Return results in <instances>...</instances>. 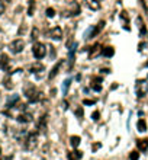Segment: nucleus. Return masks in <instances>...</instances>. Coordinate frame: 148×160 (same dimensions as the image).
I'll return each instance as SVG.
<instances>
[{"mask_svg": "<svg viewBox=\"0 0 148 160\" xmlns=\"http://www.w3.org/2000/svg\"><path fill=\"white\" fill-rule=\"evenodd\" d=\"M25 96L28 98V101H29V102L35 103V102L41 101V98H42V93L39 92V90H38L36 87H33V86H29V87H26V89H25Z\"/></svg>", "mask_w": 148, "mask_h": 160, "instance_id": "nucleus-1", "label": "nucleus"}, {"mask_svg": "<svg viewBox=\"0 0 148 160\" xmlns=\"http://www.w3.org/2000/svg\"><path fill=\"white\" fill-rule=\"evenodd\" d=\"M32 54H33V57L38 58V60L44 58L45 54H47V47H45V44H42V42H35L33 47H32Z\"/></svg>", "mask_w": 148, "mask_h": 160, "instance_id": "nucleus-2", "label": "nucleus"}, {"mask_svg": "<svg viewBox=\"0 0 148 160\" xmlns=\"http://www.w3.org/2000/svg\"><path fill=\"white\" fill-rule=\"evenodd\" d=\"M25 141V149L26 150H33L36 146H38V132H29L26 134V138L23 140Z\"/></svg>", "mask_w": 148, "mask_h": 160, "instance_id": "nucleus-3", "label": "nucleus"}, {"mask_svg": "<svg viewBox=\"0 0 148 160\" xmlns=\"http://www.w3.org/2000/svg\"><path fill=\"white\" fill-rule=\"evenodd\" d=\"M135 89H137V96L138 98H144L147 95V92H148V83H147V80H138Z\"/></svg>", "mask_w": 148, "mask_h": 160, "instance_id": "nucleus-4", "label": "nucleus"}, {"mask_svg": "<svg viewBox=\"0 0 148 160\" xmlns=\"http://www.w3.org/2000/svg\"><path fill=\"white\" fill-rule=\"evenodd\" d=\"M9 48H10V51H12L13 54H19V53H22V51H23V48H25V42H23L22 39H15V41L10 42Z\"/></svg>", "mask_w": 148, "mask_h": 160, "instance_id": "nucleus-5", "label": "nucleus"}, {"mask_svg": "<svg viewBox=\"0 0 148 160\" xmlns=\"http://www.w3.org/2000/svg\"><path fill=\"white\" fill-rule=\"evenodd\" d=\"M104 25H106V22H104V20H100L99 24H97V25H96V26H94V28L92 29V32H90V34H89V35L86 36V38H94L96 35H99V34H100V32L103 31Z\"/></svg>", "mask_w": 148, "mask_h": 160, "instance_id": "nucleus-6", "label": "nucleus"}, {"mask_svg": "<svg viewBox=\"0 0 148 160\" xmlns=\"http://www.w3.org/2000/svg\"><path fill=\"white\" fill-rule=\"evenodd\" d=\"M16 119L19 122H22V124H28V122H31L33 119V117H32L31 112H22V113H19V115H17Z\"/></svg>", "mask_w": 148, "mask_h": 160, "instance_id": "nucleus-7", "label": "nucleus"}, {"mask_svg": "<svg viewBox=\"0 0 148 160\" xmlns=\"http://www.w3.org/2000/svg\"><path fill=\"white\" fill-rule=\"evenodd\" d=\"M48 118V115H42L39 119H38V122H36V128L41 131V132H45L47 131V119Z\"/></svg>", "mask_w": 148, "mask_h": 160, "instance_id": "nucleus-8", "label": "nucleus"}, {"mask_svg": "<svg viewBox=\"0 0 148 160\" xmlns=\"http://www.w3.org/2000/svg\"><path fill=\"white\" fill-rule=\"evenodd\" d=\"M102 82H103V79L102 77H99V76H96V77H92V89L93 90H96V92H100L102 90Z\"/></svg>", "mask_w": 148, "mask_h": 160, "instance_id": "nucleus-9", "label": "nucleus"}, {"mask_svg": "<svg viewBox=\"0 0 148 160\" xmlns=\"http://www.w3.org/2000/svg\"><path fill=\"white\" fill-rule=\"evenodd\" d=\"M50 36H51L52 39H57V41L62 39V29H61L60 26H55V28H52V29L50 31Z\"/></svg>", "mask_w": 148, "mask_h": 160, "instance_id": "nucleus-10", "label": "nucleus"}, {"mask_svg": "<svg viewBox=\"0 0 148 160\" xmlns=\"http://www.w3.org/2000/svg\"><path fill=\"white\" fill-rule=\"evenodd\" d=\"M0 67H2L5 72L10 70V60H9V57L6 54H3L2 57H0Z\"/></svg>", "mask_w": 148, "mask_h": 160, "instance_id": "nucleus-11", "label": "nucleus"}, {"mask_svg": "<svg viewBox=\"0 0 148 160\" xmlns=\"http://www.w3.org/2000/svg\"><path fill=\"white\" fill-rule=\"evenodd\" d=\"M62 63H64V61H62V60H60V61H58V63H57V64L54 65V68L51 70V73L48 74V79H50V80H52V79H54V77H55V76H57V74L60 73V68H61Z\"/></svg>", "mask_w": 148, "mask_h": 160, "instance_id": "nucleus-12", "label": "nucleus"}, {"mask_svg": "<svg viewBox=\"0 0 148 160\" xmlns=\"http://www.w3.org/2000/svg\"><path fill=\"white\" fill-rule=\"evenodd\" d=\"M137 147L139 151H147L148 150V138H139L137 140Z\"/></svg>", "mask_w": 148, "mask_h": 160, "instance_id": "nucleus-13", "label": "nucleus"}, {"mask_svg": "<svg viewBox=\"0 0 148 160\" xmlns=\"http://www.w3.org/2000/svg\"><path fill=\"white\" fill-rule=\"evenodd\" d=\"M83 157V151L80 150H74V151H68L67 153V159L68 160H80Z\"/></svg>", "mask_w": 148, "mask_h": 160, "instance_id": "nucleus-14", "label": "nucleus"}, {"mask_svg": "<svg viewBox=\"0 0 148 160\" xmlns=\"http://www.w3.org/2000/svg\"><path fill=\"white\" fill-rule=\"evenodd\" d=\"M99 54H102V45H100V44H96V45H93V48L90 50L89 57H90V58H96Z\"/></svg>", "mask_w": 148, "mask_h": 160, "instance_id": "nucleus-15", "label": "nucleus"}, {"mask_svg": "<svg viewBox=\"0 0 148 160\" xmlns=\"http://www.w3.org/2000/svg\"><path fill=\"white\" fill-rule=\"evenodd\" d=\"M31 73H41V72H44L45 70V67H44V64H41V63H33L32 65H31Z\"/></svg>", "mask_w": 148, "mask_h": 160, "instance_id": "nucleus-16", "label": "nucleus"}, {"mask_svg": "<svg viewBox=\"0 0 148 160\" xmlns=\"http://www.w3.org/2000/svg\"><path fill=\"white\" fill-rule=\"evenodd\" d=\"M87 5V7L90 10H99L100 9V3H99V0H84Z\"/></svg>", "mask_w": 148, "mask_h": 160, "instance_id": "nucleus-17", "label": "nucleus"}, {"mask_svg": "<svg viewBox=\"0 0 148 160\" xmlns=\"http://www.w3.org/2000/svg\"><path fill=\"white\" fill-rule=\"evenodd\" d=\"M113 54H115V48L113 47H104V48H102V55L103 57H108V58H110V57H113Z\"/></svg>", "mask_w": 148, "mask_h": 160, "instance_id": "nucleus-18", "label": "nucleus"}, {"mask_svg": "<svg viewBox=\"0 0 148 160\" xmlns=\"http://www.w3.org/2000/svg\"><path fill=\"white\" fill-rule=\"evenodd\" d=\"M121 19H122V22H123V28H125L126 31H129V26H128V20H129V15H128V12H126V10L121 12Z\"/></svg>", "mask_w": 148, "mask_h": 160, "instance_id": "nucleus-19", "label": "nucleus"}, {"mask_svg": "<svg viewBox=\"0 0 148 160\" xmlns=\"http://www.w3.org/2000/svg\"><path fill=\"white\" fill-rule=\"evenodd\" d=\"M137 25H138V28H139V32H141V35H145V32H147V28H145V24H144V19H142L141 16H138V18H137Z\"/></svg>", "mask_w": 148, "mask_h": 160, "instance_id": "nucleus-20", "label": "nucleus"}, {"mask_svg": "<svg viewBox=\"0 0 148 160\" xmlns=\"http://www.w3.org/2000/svg\"><path fill=\"white\" fill-rule=\"evenodd\" d=\"M80 13V5H77V3H73L71 5V7L68 9V16H76V15H78Z\"/></svg>", "mask_w": 148, "mask_h": 160, "instance_id": "nucleus-21", "label": "nucleus"}, {"mask_svg": "<svg viewBox=\"0 0 148 160\" xmlns=\"http://www.w3.org/2000/svg\"><path fill=\"white\" fill-rule=\"evenodd\" d=\"M137 128H138V131L145 132V131H147V122H145V119H138V122H137Z\"/></svg>", "mask_w": 148, "mask_h": 160, "instance_id": "nucleus-22", "label": "nucleus"}, {"mask_svg": "<svg viewBox=\"0 0 148 160\" xmlns=\"http://www.w3.org/2000/svg\"><path fill=\"white\" fill-rule=\"evenodd\" d=\"M3 86L6 87V89H13V82H12V79L10 77H5L3 79Z\"/></svg>", "mask_w": 148, "mask_h": 160, "instance_id": "nucleus-23", "label": "nucleus"}, {"mask_svg": "<svg viewBox=\"0 0 148 160\" xmlns=\"http://www.w3.org/2000/svg\"><path fill=\"white\" fill-rule=\"evenodd\" d=\"M80 141H81V138H80L78 135H73L71 138H70V143H71L73 147H77V146L80 144Z\"/></svg>", "mask_w": 148, "mask_h": 160, "instance_id": "nucleus-24", "label": "nucleus"}, {"mask_svg": "<svg viewBox=\"0 0 148 160\" xmlns=\"http://www.w3.org/2000/svg\"><path fill=\"white\" fill-rule=\"evenodd\" d=\"M35 12V0H29V7H28V15L32 16Z\"/></svg>", "mask_w": 148, "mask_h": 160, "instance_id": "nucleus-25", "label": "nucleus"}, {"mask_svg": "<svg viewBox=\"0 0 148 160\" xmlns=\"http://www.w3.org/2000/svg\"><path fill=\"white\" fill-rule=\"evenodd\" d=\"M138 159H139V153L137 150H134V151L129 153V160H138Z\"/></svg>", "mask_w": 148, "mask_h": 160, "instance_id": "nucleus-26", "label": "nucleus"}, {"mask_svg": "<svg viewBox=\"0 0 148 160\" xmlns=\"http://www.w3.org/2000/svg\"><path fill=\"white\" fill-rule=\"evenodd\" d=\"M70 83H71V80H70V79L64 80V84H62V92H64V95L67 93V89L70 87Z\"/></svg>", "mask_w": 148, "mask_h": 160, "instance_id": "nucleus-27", "label": "nucleus"}, {"mask_svg": "<svg viewBox=\"0 0 148 160\" xmlns=\"http://www.w3.org/2000/svg\"><path fill=\"white\" fill-rule=\"evenodd\" d=\"M54 15H55V10H54L52 7H48V9H47V16H48V18H54Z\"/></svg>", "mask_w": 148, "mask_h": 160, "instance_id": "nucleus-28", "label": "nucleus"}, {"mask_svg": "<svg viewBox=\"0 0 148 160\" xmlns=\"http://www.w3.org/2000/svg\"><path fill=\"white\" fill-rule=\"evenodd\" d=\"M83 103H84V105H94V103H96V99H84Z\"/></svg>", "mask_w": 148, "mask_h": 160, "instance_id": "nucleus-29", "label": "nucleus"}, {"mask_svg": "<svg viewBox=\"0 0 148 160\" xmlns=\"http://www.w3.org/2000/svg\"><path fill=\"white\" fill-rule=\"evenodd\" d=\"M141 5H142V7H144V10L148 13V0H141Z\"/></svg>", "mask_w": 148, "mask_h": 160, "instance_id": "nucleus-30", "label": "nucleus"}, {"mask_svg": "<svg viewBox=\"0 0 148 160\" xmlns=\"http://www.w3.org/2000/svg\"><path fill=\"white\" fill-rule=\"evenodd\" d=\"M99 117H100V113H99V111H96V112H93V115H92V118H93V121H99Z\"/></svg>", "mask_w": 148, "mask_h": 160, "instance_id": "nucleus-31", "label": "nucleus"}, {"mask_svg": "<svg viewBox=\"0 0 148 160\" xmlns=\"http://www.w3.org/2000/svg\"><path fill=\"white\" fill-rule=\"evenodd\" d=\"M3 13H5V3L0 0V16H2Z\"/></svg>", "mask_w": 148, "mask_h": 160, "instance_id": "nucleus-32", "label": "nucleus"}, {"mask_svg": "<svg viewBox=\"0 0 148 160\" xmlns=\"http://www.w3.org/2000/svg\"><path fill=\"white\" fill-rule=\"evenodd\" d=\"M76 115H77L78 118H81V117H83V108H78V109L76 111Z\"/></svg>", "mask_w": 148, "mask_h": 160, "instance_id": "nucleus-33", "label": "nucleus"}, {"mask_svg": "<svg viewBox=\"0 0 148 160\" xmlns=\"http://www.w3.org/2000/svg\"><path fill=\"white\" fill-rule=\"evenodd\" d=\"M36 38H38V29L33 28V31H32V39H36Z\"/></svg>", "mask_w": 148, "mask_h": 160, "instance_id": "nucleus-34", "label": "nucleus"}, {"mask_svg": "<svg viewBox=\"0 0 148 160\" xmlns=\"http://www.w3.org/2000/svg\"><path fill=\"white\" fill-rule=\"evenodd\" d=\"M99 147H100V143H96V144L93 146V150H97Z\"/></svg>", "mask_w": 148, "mask_h": 160, "instance_id": "nucleus-35", "label": "nucleus"}, {"mask_svg": "<svg viewBox=\"0 0 148 160\" xmlns=\"http://www.w3.org/2000/svg\"><path fill=\"white\" fill-rule=\"evenodd\" d=\"M5 2H7V3H10V2H12V0H5Z\"/></svg>", "mask_w": 148, "mask_h": 160, "instance_id": "nucleus-36", "label": "nucleus"}, {"mask_svg": "<svg viewBox=\"0 0 148 160\" xmlns=\"http://www.w3.org/2000/svg\"><path fill=\"white\" fill-rule=\"evenodd\" d=\"M0 154H2V147H0Z\"/></svg>", "mask_w": 148, "mask_h": 160, "instance_id": "nucleus-37", "label": "nucleus"}]
</instances>
